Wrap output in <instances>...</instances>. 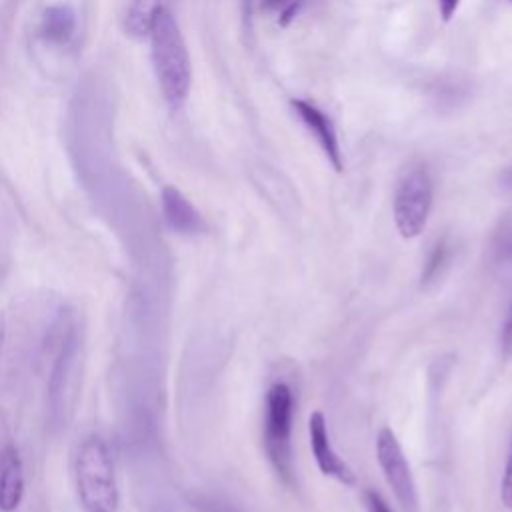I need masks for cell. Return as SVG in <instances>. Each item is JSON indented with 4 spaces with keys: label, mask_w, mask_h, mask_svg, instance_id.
Masks as SVG:
<instances>
[{
    "label": "cell",
    "mask_w": 512,
    "mask_h": 512,
    "mask_svg": "<svg viewBox=\"0 0 512 512\" xmlns=\"http://www.w3.org/2000/svg\"><path fill=\"white\" fill-rule=\"evenodd\" d=\"M152 66L170 110L178 112L190 94V58L174 16L162 8L150 30Z\"/></svg>",
    "instance_id": "cell-1"
},
{
    "label": "cell",
    "mask_w": 512,
    "mask_h": 512,
    "mask_svg": "<svg viewBox=\"0 0 512 512\" xmlns=\"http://www.w3.org/2000/svg\"><path fill=\"white\" fill-rule=\"evenodd\" d=\"M500 500L506 508L512 510V444L508 450V458H506V466L500 482Z\"/></svg>",
    "instance_id": "cell-14"
},
{
    "label": "cell",
    "mask_w": 512,
    "mask_h": 512,
    "mask_svg": "<svg viewBox=\"0 0 512 512\" xmlns=\"http://www.w3.org/2000/svg\"><path fill=\"white\" fill-rule=\"evenodd\" d=\"M458 4H460V0H438L440 16H442L444 20H450V18H452V14L456 12Z\"/></svg>",
    "instance_id": "cell-18"
},
{
    "label": "cell",
    "mask_w": 512,
    "mask_h": 512,
    "mask_svg": "<svg viewBox=\"0 0 512 512\" xmlns=\"http://www.w3.org/2000/svg\"><path fill=\"white\" fill-rule=\"evenodd\" d=\"M448 260H450V244H448L446 238H442L430 248V252L426 256V262H424V268H422V274H420L422 286L434 282L442 274V270L446 268Z\"/></svg>",
    "instance_id": "cell-12"
},
{
    "label": "cell",
    "mask_w": 512,
    "mask_h": 512,
    "mask_svg": "<svg viewBox=\"0 0 512 512\" xmlns=\"http://www.w3.org/2000/svg\"><path fill=\"white\" fill-rule=\"evenodd\" d=\"M292 106H294L296 114L300 116V120L306 124V128L316 136L320 148L324 150V154L330 160V164L334 166V170L342 172L344 166H342L340 144H338L334 126L326 118V114L322 110H318L314 104L306 102V100H292Z\"/></svg>",
    "instance_id": "cell-7"
},
{
    "label": "cell",
    "mask_w": 512,
    "mask_h": 512,
    "mask_svg": "<svg viewBox=\"0 0 512 512\" xmlns=\"http://www.w3.org/2000/svg\"><path fill=\"white\" fill-rule=\"evenodd\" d=\"M24 494V468L14 446L0 452V510L14 512Z\"/></svg>",
    "instance_id": "cell-9"
},
{
    "label": "cell",
    "mask_w": 512,
    "mask_h": 512,
    "mask_svg": "<svg viewBox=\"0 0 512 512\" xmlns=\"http://www.w3.org/2000/svg\"><path fill=\"white\" fill-rule=\"evenodd\" d=\"M494 254L500 262H512V220H506L496 238H494Z\"/></svg>",
    "instance_id": "cell-13"
},
{
    "label": "cell",
    "mask_w": 512,
    "mask_h": 512,
    "mask_svg": "<svg viewBox=\"0 0 512 512\" xmlns=\"http://www.w3.org/2000/svg\"><path fill=\"white\" fill-rule=\"evenodd\" d=\"M308 436H310V448H312L314 460L318 464V470L324 476H330L344 486H352L356 482L354 470L334 450L330 436H328L326 418L320 410H314L308 418Z\"/></svg>",
    "instance_id": "cell-6"
},
{
    "label": "cell",
    "mask_w": 512,
    "mask_h": 512,
    "mask_svg": "<svg viewBox=\"0 0 512 512\" xmlns=\"http://www.w3.org/2000/svg\"><path fill=\"white\" fill-rule=\"evenodd\" d=\"M162 8V0H128L124 12L126 32L134 38L150 36L152 24Z\"/></svg>",
    "instance_id": "cell-10"
},
{
    "label": "cell",
    "mask_w": 512,
    "mask_h": 512,
    "mask_svg": "<svg viewBox=\"0 0 512 512\" xmlns=\"http://www.w3.org/2000/svg\"><path fill=\"white\" fill-rule=\"evenodd\" d=\"M432 178L424 164H410L394 192V222L402 238H416L430 216Z\"/></svg>",
    "instance_id": "cell-4"
},
{
    "label": "cell",
    "mask_w": 512,
    "mask_h": 512,
    "mask_svg": "<svg viewBox=\"0 0 512 512\" xmlns=\"http://www.w3.org/2000/svg\"><path fill=\"white\" fill-rule=\"evenodd\" d=\"M376 458L382 474L404 512H418V492L396 434L382 428L376 438Z\"/></svg>",
    "instance_id": "cell-5"
},
{
    "label": "cell",
    "mask_w": 512,
    "mask_h": 512,
    "mask_svg": "<svg viewBox=\"0 0 512 512\" xmlns=\"http://www.w3.org/2000/svg\"><path fill=\"white\" fill-rule=\"evenodd\" d=\"M500 348H502V356L512 358V306L508 308V314H506V318L502 322Z\"/></svg>",
    "instance_id": "cell-15"
},
{
    "label": "cell",
    "mask_w": 512,
    "mask_h": 512,
    "mask_svg": "<svg viewBox=\"0 0 512 512\" xmlns=\"http://www.w3.org/2000/svg\"><path fill=\"white\" fill-rule=\"evenodd\" d=\"M76 18L68 6H50L42 16V36L52 42H66L74 34Z\"/></svg>",
    "instance_id": "cell-11"
},
{
    "label": "cell",
    "mask_w": 512,
    "mask_h": 512,
    "mask_svg": "<svg viewBox=\"0 0 512 512\" xmlns=\"http://www.w3.org/2000/svg\"><path fill=\"white\" fill-rule=\"evenodd\" d=\"M74 486L84 512H116L120 492L116 468L110 448L104 438L86 436L74 454L72 462Z\"/></svg>",
    "instance_id": "cell-2"
},
{
    "label": "cell",
    "mask_w": 512,
    "mask_h": 512,
    "mask_svg": "<svg viewBox=\"0 0 512 512\" xmlns=\"http://www.w3.org/2000/svg\"><path fill=\"white\" fill-rule=\"evenodd\" d=\"M210 512H238V510L230 508V506H224V504H212Z\"/></svg>",
    "instance_id": "cell-21"
},
{
    "label": "cell",
    "mask_w": 512,
    "mask_h": 512,
    "mask_svg": "<svg viewBox=\"0 0 512 512\" xmlns=\"http://www.w3.org/2000/svg\"><path fill=\"white\" fill-rule=\"evenodd\" d=\"M292 0H262V8L266 12H274V10H282L286 4H290Z\"/></svg>",
    "instance_id": "cell-19"
},
{
    "label": "cell",
    "mask_w": 512,
    "mask_h": 512,
    "mask_svg": "<svg viewBox=\"0 0 512 512\" xmlns=\"http://www.w3.org/2000/svg\"><path fill=\"white\" fill-rule=\"evenodd\" d=\"M364 498H366L368 512H392L390 506L386 504V500L376 490H366Z\"/></svg>",
    "instance_id": "cell-16"
},
{
    "label": "cell",
    "mask_w": 512,
    "mask_h": 512,
    "mask_svg": "<svg viewBox=\"0 0 512 512\" xmlns=\"http://www.w3.org/2000/svg\"><path fill=\"white\" fill-rule=\"evenodd\" d=\"M162 212L168 226L180 234H196L204 228L200 212L190 204V200L174 186H164L162 194Z\"/></svg>",
    "instance_id": "cell-8"
},
{
    "label": "cell",
    "mask_w": 512,
    "mask_h": 512,
    "mask_svg": "<svg viewBox=\"0 0 512 512\" xmlns=\"http://www.w3.org/2000/svg\"><path fill=\"white\" fill-rule=\"evenodd\" d=\"M292 414L294 392L286 382H274L266 392L264 412V450L278 476L292 484Z\"/></svg>",
    "instance_id": "cell-3"
},
{
    "label": "cell",
    "mask_w": 512,
    "mask_h": 512,
    "mask_svg": "<svg viewBox=\"0 0 512 512\" xmlns=\"http://www.w3.org/2000/svg\"><path fill=\"white\" fill-rule=\"evenodd\" d=\"M502 186L508 188V190H512V168H506V170L502 172Z\"/></svg>",
    "instance_id": "cell-20"
},
{
    "label": "cell",
    "mask_w": 512,
    "mask_h": 512,
    "mask_svg": "<svg viewBox=\"0 0 512 512\" xmlns=\"http://www.w3.org/2000/svg\"><path fill=\"white\" fill-rule=\"evenodd\" d=\"M300 6H302V0H292L290 4H286V6L282 8V12H280V24L286 26V24L294 18V14H298Z\"/></svg>",
    "instance_id": "cell-17"
}]
</instances>
